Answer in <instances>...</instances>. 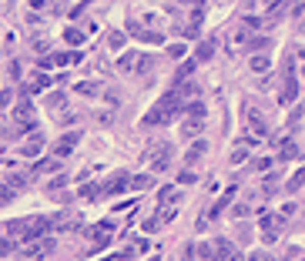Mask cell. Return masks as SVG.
<instances>
[{"mask_svg": "<svg viewBox=\"0 0 305 261\" xmlns=\"http://www.w3.org/2000/svg\"><path fill=\"white\" fill-rule=\"evenodd\" d=\"M302 184H305V164H302V167H298V171L289 178V191H298Z\"/></svg>", "mask_w": 305, "mask_h": 261, "instance_id": "484cf974", "label": "cell"}, {"mask_svg": "<svg viewBox=\"0 0 305 261\" xmlns=\"http://www.w3.org/2000/svg\"><path fill=\"white\" fill-rule=\"evenodd\" d=\"M57 167H61V158H44V161H37L34 171H57Z\"/></svg>", "mask_w": 305, "mask_h": 261, "instance_id": "4316f807", "label": "cell"}, {"mask_svg": "<svg viewBox=\"0 0 305 261\" xmlns=\"http://www.w3.org/2000/svg\"><path fill=\"white\" fill-rule=\"evenodd\" d=\"M40 148H44V141H40V134H34V141L24 144V154H27V158H34V154H40Z\"/></svg>", "mask_w": 305, "mask_h": 261, "instance_id": "d4e9b609", "label": "cell"}, {"mask_svg": "<svg viewBox=\"0 0 305 261\" xmlns=\"http://www.w3.org/2000/svg\"><path fill=\"white\" fill-rule=\"evenodd\" d=\"M164 201H178V191L175 188H164V191H161V205H164Z\"/></svg>", "mask_w": 305, "mask_h": 261, "instance_id": "e575fe53", "label": "cell"}, {"mask_svg": "<svg viewBox=\"0 0 305 261\" xmlns=\"http://www.w3.org/2000/svg\"><path fill=\"white\" fill-rule=\"evenodd\" d=\"M168 54H171V57H181V54H185V47H181V44H171Z\"/></svg>", "mask_w": 305, "mask_h": 261, "instance_id": "ab89813d", "label": "cell"}, {"mask_svg": "<svg viewBox=\"0 0 305 261\" xmlns=\"http://www.w3.org/2000/svg\"><path fill=\"white\" fill-rule=\"evenodd\" d=\"M50 84V77H44V74H37V77L31 80V84H24V94H40L44 87Z\"/></svg>", "mask_w": 305, "mask_h": 261, "instance_id": "e0dca14e", "label": "cell"}, {"mask_svg": "<svg viewBox=\"0 0 305 261\" xmlns=\"http://www.w3.org/2000/svg\"><path fill=\"white\" fill-rule=\"evenodd\" d=\"M245 261H268V254H265V251H252Z\"/></svg>", "mask_w": 305, "mask_h": 261, "instance_id": "74e56055", "label": "cell"}, {"mask_svg": "<svg viewBox=\"0 0 305 261\" xmlns=\"http://www.w3.org/2000/svg\"><path fill=\"white\" fill-rule=\"evenodd\" d=\"M14 118H17V124H31L34 121V107H31V101H20L14 107Z\"/></svg>", "mask_w": 305, "mask_h": 261, "instance_id": "7c38bea8", "label": "cell"}, {"mask_svg": "<svg viewBox=\"0 0 305 261\" xmlns=\"http://www.w3.org/2000/svg\"><path fill=\"white\" fill-rule=\"evenodd\" d=\"M195 254H198V248H195V245H188V248H185L181 254H178L175 261H195Z\"/></svg>", "mask_w": 305, "mask_h": 261, "instance_id": "d6a6232c", "label": "cell"}, {"mask_svg": "<svg viewBox=\"0 0 305 261\" xmlns=\"http://www.w3.org/2000/svg\"><path fill=\"white\" fill-rule=\"evenodd\" d=\"M245 124L252 127V137H268V124H265V118L255 111V107H245Z\"/></svg>", "mask_w": 305, "mask_h": 261, "instance_id": "5b68a950", "label": "cell"}, {"mask_svg": "<svg viewBox=\"0 0 305 261\" xmlns=\"http://www.w3.org/2000/svg\"><path fill=\"white\" fill-rule=\"evenodd\" d=\"M292 20L298 27H305V0H295V7H292Z\"/></svg>", "mask_w": 305, "mask_h": 261, "instance_id": "cb8c5ba5", "label": "cell"}, {"mask_svg": "<svg viewBox=\"0 0 305 261\" xmlns=\"http://www.w3.org/2000/svg\"><path fill=\"white\" fill-rule=\"evenodd\" d=\"M84 37H88V34H84V31H77V27H71V31H64V40L71 44V47H77V44H84Z\"/></svg>", "mask_w": 305, "mask_h": 261, "instance_id": "603a6c76", "label": "cell"}, {"mask_svg": "<svg viewBox=\"0 0 305 261\" xmlns=\"http://www.w3.org/2000/svg\"><path fill=\"white\" fill-rule=\"evenodd\" d=\"M279 7H282V0H265V10H268V14H275Z\"/></svg>", "mask_w": 305, "mask_h": 261, "instance_id": "f35d334b", "label": "cell"}, {"mask_svg": "<svg viewBox=\"0 0 305 261\" xmlns=\"http://www.w3.org/2000/svg\"><path fill=\"white\" fill-rule=\"evenodd\" d=\"M141 161H145V164H151L154 171H168L171 144H168V141H151V144H148V151L141 154Z\"/></svg>", "mask_w": 305, "mask_h": 261, "instance_id": "7a4b0ae2", "label": "cell"}, {"mask_svg": "<svg viewBox=\"0 0 305 261\" xmlns=\"http://www.w3.org/2000/svg\"><path fill=\"white\" fill-rule=\"evenodd\" d=\"M298 97V80L295 74H285V87H282V104H292Z\"/></svg>", "mask_w": 305, "mask_h": 261, "instance_id": "30bf717a", "label": "cell"}, {"mask_svg": "<svg viewBox=\"0 0 305 261\" xmlns=\"http://www.w3.org/2000/svg\"><path fill=\"white\" fill-rule=\"evenodd\" d=\"M31 7L34 10H44V7H47V0H31Z\"/></svg>", "mask_w": 305, "mask_h": 261, "instance_id": "ee69618b", "label": "cell"}, {"mask_svg": "<svg viewBox=\"0 0 305 261\" xmlns=\"http://www.w3.org/2000/svg\"><path fill=\"white\" fill-rule=\"evenodd\" d=\"M154 184L151 174H137V178H131V191H148Z\"/></svg>", "mask_w": 305, "mask_h": 261, "instance_id": "d6986e66", "label": "cell"}, {"mask_svg": "<svg viewBox=\"0 0 305 261\" xmlns=\"http://www.w3.org/2000/svg\"><path fill=\"white\" fill-rule=\"evenodd\" d=\"M24 254L31 261H40V258H50V254H54V248H57V241L50 235H44V238H31V241H24Z\"/></svg>", "mask_w": 305, "mask_h": 261, "instance_id": "3957f363", "label": "cell"}, {"mask_svg": "<svg viewBox=\"0 0 305 261\" xmlns=\"http://www.w3.org/2000/svg\"><path fill=\"white\" fill-rule=\"evenodd\" d=\"M185 111V97L178 94V87L175 91H168V94L161 97L158 104H154L151 111L141 118V127H161V124H171V121L178 118V114Z\"/></svg>", "mask_w": 305, "mask_h": 261, "instance_id": "6da1fadb", "label": "cell"}, {"mask_svg": "<svg viewBox=\"0 0 305 261\" xmlns=\"http://www.w3.org/2000/svg\"><path fill=\"white\" fill-rule=\"evenodd\" d=\"M77 141H80V134H64V141H57V148H54V158H67L77 148Z\"/></svg>", "mask_w": 305, "mask_h": 261, "instance_id": "9c48e42d", "label": "cell"}, {"mask_svg": "<svg viewBox=\"0 0 305 261\" xmlns=\"http://www.w3.org/2000/svg\"><path fill=\"white\" fill-rule=\"evenodd\" d=\"M205 151H208V141H205V137H198V141H195L191 148H188V154H185V164H195V161H198L201 154H205Z\"/></svg>", "mask_w": 305, "mask_h": 261, "instance_id": "4fadbf2b", "label": "cell"}, {"mask_svg": "<svg viewBox=\"0 0 305 261\" xmlns=\"http://www.w3.org/2000/svg\"><path fill=\"white\" fill-rule=\"evenodd\" d=\"M77 194H80V198H88V201H94L97 194H101V188H97V184H84V188H80Z\"/></svg>", "mask_w": 305, "mask_h": 261, "instance_id": "83f0119b", "label": "cell"}, {"mask_svg": "<svg viewBox=\"0 0 305 261\" xmlns=\"http://www.w3.org/2000/svg\"><path fill=\"white\" fill-rule=\"evenodd\" d=\"M131 34H134L137 40H151V44H161V31H145V27H137V24H131Z\"/></svg>", "mask_w": 305, "mask_h": 261, "instance_id": "9a60e30c", "label": "cell"}, {"mask_svg": "<svg viewBox=\"0 0 305 261\" xmlns=\"http://www.w3.org/2000/svg\"><path fill=\"white\" fill-rule=\"evenodd\" d=\"M77 91H80V94H88V97L101 94V87H97V84H88V80H84V84H77Z\"/></svg>", "mask_w": 305, "mask_h": 261, "instance_id": "f546056e", "label": "cell"}, {"mask_svg": "<svg viewBox=\"0 0 305 261\" xmlns=\"http://www.w3.org/2000/svg\"><path fill=\"white\" fill-rule=\"evenodd\" d=\"M128 188H131V178L124 171H118L114 178H107V184L101 191H104V194H121V191H128Z\"/></svg>", "mask_w": 305, "mask_h": 261, "instance_id": "ba28073f", "label": "cell"}, {"mask_svg": "<svg viewBox=\"0 0 305 261\" xmlns=\"http://www.w3.org/2000/svg\"><path fill=\"white\" fill-rule=\"evenodd\" d=\"M279 231H282V214H265L262 218V238H265V245H275Z\"/></svg>", "mask_w": 305, "mask_h": 261, "instance_id": "8992f818", "label": "cell"}, {"mask_svg": "<svg viewBox=\"0 0 305 261\" xmlns=\"http://www.w3.org/2000/svg\"><path fill=\"white\" fill-rule=\"evenodd\" d=\"M4 235L24 238V241H27V235H31V218H14V221H7V224H4Z\"/></svg>", "mask_w": 305, "mask_h": 261, "instance_id": "52a82bcc", "label": "cell"}, {"mask_svg": "<svg viewBox=\"0 0 305 261\" xmlns=\"http://www.w3.org/2000/svg\"><path fill=\"white\" fill-rule=\"evenodd\" d=\"M248 50H268V37H255V40H248Z\"/></svg>", "mask_w": 305, "mask_h": 261, "instance_id": "4dcf8cb0", "label": "cell"}, {"mask_svg": "<svg viewBox=\"0 0 305 261\" xmlns=\"http://www.w3.org/2000/svg\"><path fill=\"white\" fill-rule=\"evenodd\" d=\"M245 158H248V148H235L232 151V164H241Z\"/></svg>", "mask_w": 305, "mask_h": 261, "instance_id": "836d02e7", "label": "cell"}, {"mask_svg": "<svg viewBox=\"0 0 305 261\" xmlns=\"http://www.w3.org/2000/svg\"><path fill=\"white\" fill-rule=\"evenodd\" d=\"M241 47H248V31H232V37H228V50L238 54Z\"/></svg>", "mask_w": 305, "mask_h": 261, "instance_id": "8fae6325", "label": "cell"}, {"mask_svg": "<svg viewBox=\"0 0 305 261\" xmlns=\"http://www.w3.org/2000/svg\"><path fill=\"white\" fill-rule=\"evenodd\" d=\"M181 184H195V174L191 171H181Z\"/></svg>", "mask_w": 305, "mask_h": 261, "instance_id": "7bdbcfd3", "label": "cell"}, {"mask_svg": "<svg viewBox=\"0 0 305 261\" xmlns=\"http://www.w3.org/2000/svg\"><path fill=\"white\" fill-rule=\"evenodd\" d=\"M14 194L17 191L10 188V184H0V205H4V201H14Z\"/></svg>", "mask_w": 305, "mask_h": 261, "instance_id": "1f68e13d", "label": "cell"}, {"mask_svg": "<svg viewBox=\"0 0 305 261\" xmlns=\"http://www.w3.org/2000/svg\"><path fill=\"white\" fill-rule=\"evenodd\" d=\"M255 167H258V171H268V167H272V158H258Z\"/></svg>", "mask_w": 305, "mask_h": 261, "instance_id": "8d00e7d4", "label": "cell"}, {"mask_svg": "<svg viewBox=\"0 0 305 261\" xmlns=\"http://www.w3.org/2000/svg\"><path fill=\"white\" fill-rule=\"evenodd\" d=\"M10 101H14V94H10V91H4V94H0V107H7Z\"/></svg>", "mask_w": 305, "mask_h": 261, "instance_id": "60d3db41", "label": "cell"}, {"mask_svg": "<svg viewBox=\"0 0 305 261\" xmlns=\"http://www.w3.org/2000/svg\"><path fill=\"white\" fill-rule=\"evenodd\" d=\"M232 214H235V218H245V214H248V208H245V205H235Z\"/></svg>", "mask_w": 305, "mask_h": 261, "instance_id": "b9f144b4", "label": "cell"}, {"mask_svg": "<svg viewBox=\"0 0 305 261\" xmlns=\"http://www.w3.org/2000/svg\"><path fill=\"white\" fill-rule=\"evenodd\" d=\"M124 47V34H111V50H121Z\"/></svg>", "mask_w": 305, "mask_h": 261, "instance_id": "d590c367", "label": "cell"}, {"mask_svg": "<svg viewBox=\"0 0 305 261\" xmlns=\"http://www.w3.org/2000/svg\"><path fill=\"white\" fill-rule=\"evenodd\" d=\"M232 198H235V188H228L225 194L218 198V205H215V208H211V211H208V218H215V214H221V208H228V201H232Z\"/></svg>", "mask_w": 305, "mask_h": 261, "instance_id": "ffe728a7", "label": "cell"}, {"mask_svg": "<svg viewBox=\"0 0 305 261\" xmlns=\"http://www.w3.org/2000/svg\"><path fill=\"white\" fill-rule=\"evenodd\" d=\"M268 67H272V61H268L265 54H255V57H252V71H255V74H265Z\"/></svg>", "mask_w": 305, "mask_h": 261, "instance_id": "44dd1931", "label": "cell"}, {"mask_svg": "<svg viewBox=\"0 0 305 261\" xmlns=\"http://www.w3.org/2000/svg\"><path fill=\"white\" fill-rule=\"evenodd\" d=\"M185 7H201V0H181Z\"/></svg>", "mask_w": 305, "mask_h": 261, "instance_id": "f6af8a7d", "label": "cell"}, {"mask_svg": "<svg viewBox=\"0 0 305 261\" xmlns=\"http://www.w3.org/2000/svg\"><path fill=\"white\" fill-rule=\"evenodd\" d=\"M292 158H298V148H295V141H285L279 151V161H292Z\"/></svg>", "mask_w": 305, "mask_h": 261, "instance_id": "7402d4cb", "label": "cell"}, {"mask_svg": "<svg viewBox=\"0 0 305 261\" xmlns=\"http://www.w3.org/2000/svg\"><path fill=\"white\" fill-rule=\"evenodd\" d=\"M17 248V238H10V235H4L0 238V254H10Z\"/></svg>", "mask_w": 305, "mask_h": 261, "instance_id": "f1b7e54d", "label": "cell"}, {"mask_svg": "<svg viewBox=\"0 0 305 261\" xmlns=\"http://www.w3.org/2000/svg\"><path fill=\"white\" fill-rule=\"evenodd\" d=\"M211 261H245L238 251V245H232L228 238H218L211 241Z\"/></svg>", "mask_w": 305, "mask_h": 261, "instance_id": "277c9868", "label": "cell"}, {"mask_svg": "<svg viewBox=\"0 0 305 261\" xmlns=\"http://www.w3.org/2000/svg\"><path fill=\"white\" fill-rule=\"evenodd\" d=\"M201 127H205V118H188L181 124V131H185V137H195V134H201Z\"/></svg>", "mask_w": 305, "mask_h": 261, "instance_id": "2e32d148", "label": "cell"}, {"mask_svg": "<svg viewBox=\"0 0 305 261\" xmlns=\"http://www.w3.org/2000/svg\"><path fill=\"white\" fill-rule=\"evenodd\" d=\"M7 184L14 191H24V188H31V174H20V171H10L7 174Z\"/></svg>", "mask_w": 305, "mask_h": 261, "instance_id": "5bb4252c", "label": "cell"}, {"mask_svg": "<svg viewBox=\"0 0 305 261\" xmlns=\"http://www.w3.org/2000/svg\"><path fill=\"white\" fill-rule=\"evenodd\" d=\"M211 54H215V40H201L198 50H195V61H208Z\"/></svg>", "mask_w": 305, "mask_h": 261, "instance_id": "ac0fdd59", "label": "cell"}]
</instances>
